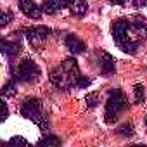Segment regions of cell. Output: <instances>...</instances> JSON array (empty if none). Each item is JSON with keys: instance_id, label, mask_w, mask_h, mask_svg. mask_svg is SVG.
<instances>
[{"instance_id": "1", "label": "cell", "mask_w": 147, "mask_h": 147, "mask_svg": "<svg viewBox=\"0 0 147 147\" xmlns=\"http://www.w3.org/2000/svg\"><path fill=\"white\" fill-rule=\"evenodd\" d=\"M114 43L126 54H135L138 47L147 38V24L144 18H121L116 19L111 26Z\"/></svg>"}, {"instance_id": "2", "label": "cell", "mask_w": 147, "mask_h": 147, "mask_svg": "<svg viewBox=\"0 0 147 147\" xmlns=\"http://www.w3.org/2000/svg\"><path fill=\"white\" fill-rule=\"evenodd\" d=\"M50 82L59 90H71V88H87L92 85V80L88 76H83L80 73L76 59H66L62 64L50 73Z\"/></svg>"}, {"instance_id": "3", "label": "cell", "mask_w": 147, "mask_h": 147, "mask_svg": "<svg viewBox=\"0 0 147 147\" xmlns=\"http://www.w3.org/2000/svg\"><path fill=\"white\" fill-rule=\"evenodd\" d=\"M21 116L33 121L42 131H47L49 130V121H47V116L43 114V107H42V102L36 99V97H28L23 100L21 104V109H19Z\"/></svg>"}, {"instance_id": "4", "label": "cell", "mask_w": 147, "mask_h": 147, "mask_svg": "<svg viewBox=\"0 0 147 147\" xmlns=\"http://www.w3.org/2000/svg\"><path fill=\"white\" fill-rule=\"evenodd\" d=\"M126 109H128V99H126L125 92L119 90V88L111 90V94L107 97V102H106V109H104L106 123H116L119 114Z\"/></svg>"}, {"instance_id": "5", "label": "cell", "mask_w": 147, "mask_h": 147, "mask_svg": "<svg viewBox=\"0 0 147 147\" xmlns=\"http://www.w3.org/2000/svg\"><path fill=\"white\" fill-rule=\"evenodd\" d=\"M40 67L33 59H23L16 67H14V80L16 82H23V83H35L40 78Z\"/></svg>"}, {"instance_id": "6", "label": "cell", "mask_w": 147, "mask_h": 147, "mask_svg": "<svg viewBox=\"0 0 147 147\" xmlns=\"http://www.w3.org/2000/svg\"><path fill=\"white\" fill-rule=\"evenodd\" d=\"M21 31L24 33V38L31 45H40L52 35L50 28H47V26H31V28H24Z\"/></svg>"}, {"instance_id": "7", "label": "cell", "mask_w": 147, "mask_h": 147, "mask_svg": "<svg viewBox=\"0 0 147 147\" xmlns=\"http://www.w3.org/2000/svg\"><path fill=\"white\" fill-rule=\"evenodd\" d=\"M18 4H19L21 12H23L24 16L31 18V19H40L42 14H43V9H42L38 4H35L33 0H18Z\"/></svg>"}, {"instance_id": "8", "label": "cell", "mask_w": 147, "mask_h": 147, "mask_svg": "<svg viewBox=\"0 0 147 147\" xmlns=\"http://www.w3.org/2000/svg\"><path fill=\"white\" fill-rule=\"evenodd\" d=\"M99 69L102 75H113L116 71V64H114V57L107 52H100L99 54Z\"/></svg>"}, {"instance_id": "9", "label": "cell", "mask_w": 147, "mask_h": 147, "mask_svg": "<svg viewBox=\"0 0 147 147\" xmlns=\"http://www.w3.org/2000/svg\"><path fill=\"white\" fill-rule=\"evenodd\" d=\"M64 42H66V47L69 49V52L75 54V55L87 52V43L82 38H78L76 35H66V40Z\"/></svg>"}, {"instance_id": "10", "label": "cell", "mask_w": 147, "mask_h": 147, "mask_svg": "<svg viewBox=\"0 0 147 147\" xmlns=\"http://www.w3.org/2000/svg\"><path fill=\"white\" fill-rule=\"evenodd\" d=\"M69 4H71V0H45L43 5H42V9H43V12H45V14L52 16V14L59 12L61 9L69 7Z\"/></svg>"}, {"instance_id": "11", "label": "cell", "mask_w": 147, "mask_h": 147, "mask_svg": "<svg viewBox=\"0 0 147 147\" xmlns=\"http://www.w3.org/2000/svg\"><path fill=\"white\" fill-rule=\"evenodd\" d=\"M19 52H21V43H19L18 40H7V38L2 40V54H4L7 59L16 57Z\"/></svg>"}, {"instance_id": "12", "label": "cell", "mask_w": 147, "mask_h": 147, "mask_svg": "<svg viewBox=\"0 0 147 147\" xmlns=\"http://www.w3.org/2000/svg\"><path fill=\"white\" fill-rule=\"evenodd\" d=\"M88 11V4H87V0H71V4H69V12L73 16H76V18H82L85 16Z\"/></svg>"}, {"instance_id": "13", "label": "cell", "mask_w": 147, "mask_h": 147, "mask_svg": "<svg viewBox=\"0 0 147 147\" xmlns=\"http://www.w3.org/2000/svg\"><path fill=\"white\" fill-rule=\"evenodd\" d=\"M38 145L40 147H55V145H61V138H57L55 135H45L43 138L38 140Z\"/></svg>"}, {"instance_id": "14", "label": "cell", "mask_w": 147, "mask_h": 147, "mask_svg": "<svg viewBox=\"0 0 147 147\" xmlns=\"http://www.w3.org/2000/svg\"><path fill=\"white\" fill-rule=\"evenodd\" d=\"M116 133H118L119 137H131V135L135 133V130H133V125H131L130 121H126V123H121V125L116 128Z\"/></svg>"}, {"instance_id": "15", "label": "cell", "mask_w": 147, "mask_h": 147, "mask_svg": "<svg viewBox=\"0 0 147 147\" xmlns=\"http://www.w3.org/2000/svg\"><path fill=\"white\" fill-rule=\"evenodd\" d=\"M18 94V88H16V80L12 78V80H9L5 85H4V88H2V95L7 99V97H14Z\"/></svg>"}, {"instance_id": "16", "label": "cell", "mask_w": 147, "mask_h": 147, "mask_svg": "<svg viewBox=\"0 0 147 147\" xmlns=\"http://www.w3.org/2000/svg\"><path fill=\"white\" fill-rule=\"evenodd\" d=\"M7 145H12V147H30L31 144H30L26 138H23V137H12V138L7 142Z\"/></svg>"}, {"instance_id": "17", "label": "cell", "mask_w": 147, "mask_h": 147, "mask_svg": "<svg viewBox=\"0 0 147 147\" xmlns=\"http://www.w3.org/2000/svg\"><path fill=\"white\" fill-rule=\"evenodd\" d=\"M133 95H135V102H137V104H142V102H144V87H142V85H135Z\"/></svg>"}, {"instance_id": "18", "label": "cell", "mask_w": 147, "mask_h": 147, "mask_svg": "<svg viewBox=\"0 0 147 147\" xmlns=\"http://www.w3.org/2000/svg\"><path fill=\"white\" fill-rule=\"evenodd\" d=\"M11 19H14V14H12L11 11H5V12L2 14V26H7Z\"/></svg>"}, {"instance_id": "19", "label": "cell", "mask_w": 147, "mask_h": 147, "mask_svg": "<svg viewBox=\"0 0 147 147\" xmlns=\"http://www.w3.org/2000/svg\"><path fill=\"white\" fill-rule=\"evenodd\" d=\"M97 102H99V95H97V94H92V95L87 97V106H88V107L97 106Z\"/></svg>"}, {"instance_id": "20", "label": "cell", "mask_w": 147, "mask_h": 147, "mask_svg": "<svg viewBox=\"0 0 147 147\" xmlns=\"http://www.w3.org/2000/svg\"><path fill=\"white\" fill-rule=\"evenodd\" d=\"M7 116H9L7 106H5V102H2V121H5V119H7Z\"/></svg>"}, {"instance_id": "21", "label": "cell", "mask_w": 147, "mask_h": 147, "mask_svg": "<svg viewBox=\"0 0 147 147\" xmlns=\"http://www.w3.org/2000/svg\"><path fill=\"white\" fill-rule=\"evenodd\" d=\"M131 4H133L135 7H144V5L147 4V0H131Z\"/></svg>"}, {"instance_id": "22", "label": "cell", "mask_w": 147, "mask_h": 147, "mask_svg": "<svg viewBox=\"0 0 147 147\" xmlns=\"http://www.w3.org/2000/svg\"><path fill=\"white\" fill-rule=\"evenodd\" d=\"M126 0H109V4H119V5H125Z\"/></svg>"}, {"instance_id": "23", "label": "cell", "mask_w": 147, "mask_h": 147, "mask_svg": "<svg viewBox=\"0 0 147 147\" xmlns=\"http://www.w3.org/2000/svg\"><path fill=\"white\" fill-rule=\"evenodd\" d=\"M145 126H147V116H145Z\"/></svg>"}]
</instances>
